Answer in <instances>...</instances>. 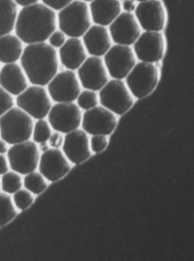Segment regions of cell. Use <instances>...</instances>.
Instances as JSON below:
<instances>
[{
    "label": "cell",
    "instance_id": "6da1fadb",
    "mask_svg": "<svg viewBox=\"0 0 194 261\" xmlns=\"http://www.w3.org/2000/svg\"><path fill=\"white\" fill-rule=\"evenodd\" d=\"M57 29V12L39 2L18 11L14 32L28 45L46 42Z\"/></svg>",
    "mask_w": 194,
    "mask_h": 261
},
{
    "label": "cell",
    "instance_id": "7a4b0ae2",
    "mask_svg": "<svg viewBox=\"0 0 194 261\" xmlns=\"http://www.w3.org/2000/svg\"><path fill=\"white\" fill-rule=\"evenodd\" d=\"M19 65L29 83L45 87L58 72V51L46 42L28 44L24 47Z\"/></svg>",
    "mask_w": 194,
    "mask_h": 261
},
{
    "label": "cell",
    "instance_id": "3957f363",
    "mask_svg": "<svg viewBox=\"0 0 194 261\" xmlns=\"http://www.w3.org/2000/svg\"><path fill=\"white\" fill-rule=\"evenodd\" d=\"M57 16V28L68 38H82L92 24L88 4L82 0H74Z\"/></svg>",
    "mask_w": 194,
    "mask_h": 261
},
{
    "label": "cell",
    "instance_id": "277c9868",
    "mask_svg": "<svg viewBox=\"0 0 194 261\" xmlns=\"http://www.w3.org/2000/svg\"><path fill=\"white\" fill-rule=\"evenodd\" d=\"M33 119L23 110L13 107L0 117V138L12 145L32 139Z\"/></svg>",
    "mask_w": 194,
    "mask_h": 261
},
{
    "label": "cell",
    "instance_id": "5b68a950",
    "mask_svg": "<svg viewBox=\"0 0 194 261\" xmlns=\"http://www.w3.org/2000/svg\"><path fill=\"white\" fill-rule=\"evenodd\" d=\"M99 101L102 106L113 113L122 115L133 106V95L122 80L108 81L99 90Z\"/></svg>",
    "mask_w": 194,
    "mask_h": 261
},
{
    "label": "cell",
    "instance_id": "8992f818",
    "mask_svg": "<svg viewBox=\"0 0 194 261\" xmlns=\"http://www.w3.org/2000/svg\"><path fill=\"white\" fill-rule=\"evenodd\" d=\"M15 103L35 120L45 119L53 105L47 89L36 85L29 86L17 95Z\"/></svg>",
    "mask_w": 194,
    "mask_h": 261
},
{
    "label": "cell",
    "instance_id": "52a82bcc",
    "mask_svg": "<svg viewBox=\"0 0 194 261\" xmlns=\"http://www.w3.org/2000/svg\"><path fill=\"white\" fill-rule=\"evenodd\" d=\"M157 68L152 63H136L126 77V84L133 97L145 98L156 88L158 82Z\"/></svg>",
    "mask_w": 194,
    "mask_h": 261
},
{
    "label": "cell",
    "instance_id": "ba28073f",
    "mask_svg": "<svg viewBox=\"0 0 194 261\" xmlns=\"http://www.w3.org/2000/svg\"><path fill=\"white\" fill-rule=\"evenodd\" d=\"M10 169L22 175L38 169L41 152L33 140L12 145L6 154Z\"/></svg>",
    "mask_w": 194,
    "mask_h": 261
},
{
    "label": "cell",
    "instance_id": "9c48e42d",
    "mask_svg": "<svg viewBox=\"0 0 194 261\" xmlns=\"http://www.w3.org/2000/svg\"><path fill=\"white\" fill-rule=\"evenodd\" d=\"M46 87L50 97L56 103L74 102L81 92L77 73L68 69L58 72Z\"/></svg>",
    "mask_w": 194,
    "mask_h": 261
},
{
    "label": "cell",
    "instance_id": "30bf717a",
    "mask_svg": "<svg viewBox=\"0 0 194 261\" xmlns=\"http://www.w3.org/2000/svg\"><path fill=\"white\" fill-rule=\"evenodd\" d=\"M81 109L74 102L56 103L47 115L53 130L66 134L79 128L82 119Z\"/></svg>",
    "mask_w": 194,
    "mask_h": 261
},
{
    "label": "cell",
    "instance_id": "8fae6325",
    "mask_svg": "<svg viewBox=\"0 0 194 261\" xmlns=\"http://www.w3.org/2000/svg\"><path fill=\"white\" fill-rule=\"evenodd\" d=\"M103 62L113 79H125L136 64V57L131 46L114 44L104 55Z\"/></svg>",
    "mask_w": 194,
    "mask_h": 261
},
{
    "label": "cell",
    "instance_id": "7c38bea8",
    "mask_svg": "<svg viewBox=\"0 0 194 261\" xmlns=\"http://www.w3.org/2000/svg\"><path fill=\"white\" fill-rule=\"evenodd\" d=\"M117 118L107 109L96 107L87 110L82 115L81 126L88 135L109 136L115 129Z\"/></svg>",
    "mask_w": 194,
    "mask_h": 261
},
{
    "label": "cell",
    "instance_id": "4fadbf2b",
    "mask_svg": "<svg viewBox=\"0 0 194 261\" xmlns=\"http://www.w3.org/2000/svg\"><path fill=\"white\" fill-rule=\"evenodd\" d=\"M136 59L140 62L154 64L160 62L165 52V41L161 32L141 33L133 44Z\"/></svg>",
    "mask_w": 194,
    "mask_h": 261
},
{
    "label": "cell",
    "instance_id": "5bb4252c",
    "mask_svg": "<svg viewBox=\"0 0 194 261\" xmlns=\"http://www.w3.org/2000/svg\"><path fill=\"white\" fill-rule=\"evenodd\" d=\"M144 32H161L165 28V8L160 0L138 3L133 13Z\"/></svg>",
    "mask_w": 194,
    "mask_h": 261
},
{
    "label": "cell",
    "instance_id": "9a60e30c",
    "mask_svg": "<svg viewBox=\"0 0 194 261\" xmlns=\"http://www.w3.org/2000/svg\"><path fill=\"white\" fill-rule=\"evenodd\" d=\"M77 76L81 86L98 92L109 81V74L102 58L87 57L77 69Z\"/></svg>",
    "mask_w": 194,
    "mask_h": 261
},
{
    "label": "cell",
    "instance_id": "2e32d148",
    "mask_svg": "<svg viewBox=\"0 0 194 261\" xmlns=\"http://www.w3.org/2000/svg\"><path fill=\"white\" fill-rule=\"evenodd\" d=\"M113 43L131 46L142 33L133 13L122 12L108 27Z\"/></svg>",
    "mask_w": 194,
    "mask_h": 261
},
{
    "label": "cell",
    "instance_id": "e0dca14e",
    "mask_svg": "<svg viewBox=\"0 0 194 261\" xmlns=\"http://www.w3.org/2000/svg\"><path fill=\"white\" fill-rule=\"evenodd\" d=\"M71 164L60 149L50 148L42 153L39 158L38 171L48 182H56L69 172Z\"/></svg>",
    "mask_w": 194,
    "mask_h": 261
},
{
    "label": "cell",
    "instance_id": "ac0fdd59",
    "mask_svg": "<svg viewBox=\"0 0 194 261\" xmlns=\"http://www.w3.org/2000/svg\"><path fill=\"white\" fill-rule=\"evenodd\" d=\"M61 148L69 162L75 165L86 162L91 155L88 135L79 128L64 134Z\"/></svg>",
    "mask_w": 194,
    "mask_h": 261
},
{
    "label": "cell",
    "instance_id": "d6986e66",
    "mask_svg": "<svg viewBox=\"0 0 194 261\" xmlns=\"http://www.w3.org/2000/svg\"><path fill=\"white\" fill-rule=\"evenodd\" d=\"M88 54L92 57H104L112 46L108 27L92 24L82 37Z\"/></svg>",
    "mask_w": 194,
    "mask_h": 261
},
{
    "label": "cell",
    "instance_id": "ffe728a7",
    "mask_svg": "<svg viewBox=\"0 0 194 261\" xmlns=\"http://www.w3.org/2000/svg\"><path fill=\"white\" fill-rule=\"evenodd\" d=\"M29 81L21 65L17 63L4 64L0 71V86L17 97L29 87Z\"/></svg>",
    "mask_w": 194,
    "mask_h": 261
},
{
    "label": "cell",
    "instance_id": "44dd1931",
    "mask_svg": "<svg viewBox=\"0 0 194 261\" xmlns=\"http://www.w3.org/2000/svg\"><path fill=\"white\" fill-rule=\"evenodd\" d=\"M59 63L70 71H76L87 58V53L81 38H68L58 51Z\"/></svg>",
    "mask_w": 194,
    "mask_h": 261
},
{
    "label": "cell",
    "instance_id": "7402d4cb",
    "mask_svg": "<svg viewBox=\"0 0 194 261\" xmlns=\"http://www.w3.org/2000/svg\"><path fill=\"white\" fill-rule=\"evenodd\" d=\"M89 3L92 23L101 26L108 27L122 12L118 0H92Z\"/></svg>",
    "mask_w": 194,
    "mask_h": 261
},
{
    "label": "cell",
    "instance_id": "603a6c76",
    "mask_svg": "<svg viewBox=\"0 0 194 261\" xmlns=\"http://www.w3.org/2000/svg\"><path fill=\"white\" fill-rule=\"evenodd\" d=\"M24 44L16 34L9 33L0 37V63H17L21 57Z\"/></svg>",
    "mask_w": 194,
    "mask_h": 261
},
{
    "label": "cell",
    "instance_id": "cb8c5ba5",
    "mask_svg": "<svg viewBox=\"0 0 194 261\" xmlns=\"http://www.w3.org/2000/svg\"><path fill=\"white\" fill-rule=\"evenodd\" d=\"M18 11L13 0H0V37L14 32Z\"/></svg>",
    "mask_w": 194,
    "mask_h": 261
},
{
    "label": "cell",
    "instance_id": "d4e9b609",
    "mask_svg": "<svg viewBox=\"0 0 194 261\" xmlns=\"http://www.w3.org/2000/svg\"><path fill=\"white\" fill-rule=\"evenodd\" d=\"M48 181L37 170L24 175L23 187L34 195H39L47 188Z\"/></svg>",
    "mask_w": 194,
    "mask_h": 261
},
{
    "label": "cell",
    "instance_id": "484cf974",
    "mask_svg": "<svg viewBox=\"0 0 194 261\" xmlns=\"http://www.w3.org/2000/svg\"><path fill=\"white\" fill-rule=\"evenodd\" d=\"M17 213L11 195L0 192V227L11 222Z\"/></svg>",
    "mask_w": 194,
    "mask_h": 261
},
{
    "label": "cell",
    "instance_id": "4316f807",
    "mask_svg": "<svg viewBox=\"0 0 194 261\" xmlns=\"http://www.w3.org/2000/svg\"><path fill=\"white\" fill-rule=\"evenodd\" d=\"M22 187V175L13 170H9L6 174L2 175L0 178L1 190L2 192L8 195H13Z\"/></svg>",
    "mask_w": 194,
    "mask_h": 261
},
{
    "label": "cell",
    "instance_id": "83f0119b",
    "mask_svg": "<svg viewBox=\"0 0 194 261\" xmlns=\"http://www.w3.org/2000/svg\"><path fill=\"white\" fill-rule=\"evenodd\" d=\"M53 133V129L45 119L36 120L34 123L32 139L37 144L47 142Z\"/></svg>",
    "mask_w": 194,
    "mask_h": 261
},
{
    "label": "cell",
    "instance_id": "f1b7e54d",
    "mask_svg": "<svg viewBox=\"0 0 194 261\" xmlns=\"http://www.w3.org/2000/svg\"><path fill=\"white\" fill-rule=\"evenodd\" d=\"M76 101L78 107L85 111L97 107L99 102L96 92L88 89L81 91Z\"/></svg>",
    "mask_w": 194,
    "mask_h": 261
},
{
    "label": "cell",
    "instance_id": "f546056e",
    "mask_svg": "<svg viewBox=\"0 0 194 261\" xmlns=\"http://www.w3.org/2000/svg\"><path fill=\"white\" fill-rule=\"evenodd\" d=\"M12 198L15 207L18 211L27 209L34 201V194L25 188H21L13 194Z\"/></svg>",
    "mask_w": 194,
    "mask_h": 261
},
{
    "label": "cell",
    "instance_id": "4dcf8cb0",
    "mask_svg": "<svg viewBox=\"0 0 194 261\" xmlns=\"http://www.w3.org/2000/svg\"><path fill=\"white\" fill-rule=\"evenodd\" d=\"M108 139L105 135H92L89 139V147L91 152L99 153L104 151L108 146Z\"/></svg>",
    "mask_w": 194,
    "mask_h": 261
},
{
    "label": "cell",
    "instance_id": "1f68e13d",
    "mask_svg": "<svg viewBox=\"0 0 194 261\" xmlns=\"http://www.w3.org/2000/svg\"><path fill=\"white\" fill-rule=\"evenodd\" d=\"M13 97L0 86V117L14 107Z\"/></svg>",
    "mask_w": 194,
    "mask_h": 261
},
{
    "label": "cell",
    "instance_id": "d6a6232c",
    "mask_svg": "<svg viewBox=\"0 0 194 261\" xmlns=\"http://www.w3.org/2000/svg\"><path fill=\"white\" fill-rule=\"evenodd\" d=\"M67 37L61 30L57 29L51 34L47 41L54 48L59 49L66 42Z\"/></svg>",
    "mask_w": 194,
    "mask_h": 261
},
{
    "label": "cell",
    "instance_id": "836d02e7",
    "mask_svg": "<svg viewBox=\"0 0 194 261\" xmlns=\"http://www.w3.org/2000/svg\"><path fill=\"white\" fill-rule=\"evenodd\" d=\"M41 1L46 7L58 12L67 6L74 0H41Z\"/></svg>",
    "mask_w": 194,
    "mask_h": 261
},
{
    "label": "cell",
    "instance_id": "e575fe53",
    "mask_svg": "<svg viewBox=\"0 0 194 261\" xmlns=\"http://www.w3.org/2000/svg\"><path fill=\"white\" fill-rule=\"evenodd\" d=\"M64 138L63 134L54 130L47 142L50 147L55 149L61 148L64 142Z\"/></svg>",
    "mask_w": 194,
    "mask_h": 261
},
{
    "label": "cell",
    "instance_id": "d590c367",
    "mask_svg": "<svg viewBox=\"0 0 194 261\" xmlns=\"http://www.w3.org/2000/svg\"><path fill=\"white\" fill-rule=\"evenodd\" d=\"M122 3V8L123 12L133 13L137 7V2L136 0H124Z\"/></svg>",
    "mask_w": 194,
    "mask_h": 261
},
{
    "label": "cell",
    "instance_id": "8d00e7d4",
    "mask_svg": "<svg viewBox=\"0 0 194 261\" xmlns=\"http://www.w3.org/2000/svg\"><path fill=\"white\" fill-rule=\"evenodd\" d=\"M10 169L6 154H0V175L6 174Z\"/></svg>",
    "mask_w": 194,
    "mask_h": 261
},
{
    "label": "cell",
    "instance_id": "74e56055",
    "mask_svg": "<svg viewBox=\"0 0 194 261\" xmlns=\"http://www.w3.org/2000/svg\"><path fill=\"white\" fill-rule=\"evenodd\" d=\"M41 0H13L18 7L21 8L32 6V5L37 4Z\"/></svg>",
    "mask_w": 194,
    "mask_h": 261
},
{
    "label": "cell",
    "instance_id": "f35d334b",
    "mask_svg": "<svg viewBox=\"0 0 194 261\" xmlns=\"http://www.w3.org/2000/svg\"><path fill=\"white\" fill-rule=\"evenodd\" d=\"M8 149V144L0 138V154H6Z\"/></svg>",
    "mask_w": 194,
    "mask_h": 261
},
{
    "label": "cell",
    "instance_id": "ab89813d",
    "mask_svg": "<svg viewBox=\"0 0 194 261\" xmlns=\"http://www.w3.org/2000/svg\"><path fill=\"white\" fill-rule=\"evenodd\" d=\"M37 145L39 152L41 153L46 152L47 151V150L51 148V147H50V145L47 142L38 144Z\"/></svg>",
    "mask_w": 194,
    "mask_h": 261
},
{
    "label": "cell",
    "instance_id": "60d3db41",
    "mask_svg": "<svg viewBox=\"0 0 194 261\" xmlns=\"http://www.w3.org/2000/svg\"><path fill=\"white\" fill-rule=\"evenodd\" d=\"M137 3H141L144 2L150 1V0H136Z\"/></svg>",
    "mask_w": 194,
    "mask_h": 261
},
{
    "label": "cell",
    "instance_id": "b9f144b4",
    "mask_svg": "<svg viewBox=\"0 0 194 261\" xmlns=\"http://www.w3.org/2000/svg\"><path fill=\"white\" fill-rule=\"evenodd\" d=\"M82 1H84V2H85L86 3H89V2H91V1H92V0H82Z\"/></svg>",
    "mask_w": 194,
    "mask_h": 261
},
{
    "label": "cell",
    "instance_id": "7bdbcfd3",
    "mask_svg": "<svg viewBox=\"0 0 194 261\" xmlns=\"http://www.w3.org/2000/svg\"><path fill=\"white\" fill-rule=\"evenodd\" d=\"M2 67H1V63H0V71H1Z\"/></svg>",
    "mask_w": 194,
    "mask_h": 261
},
{
    "label": "cell",
    "instance_id": "ee69618b",
    "mask_svg": "<svg viewBox=\"0 0 194 261\" xmlns=\"http://www.w3.org/2000/svg\"><path fill=\"white\" fill-rule=\"evenodd\" d=\"M118 1H120V2H122L123 1H124V0H118Z\"/></svg>",
    "mask_w": 194,
    "mask_h": 261
},
{
    "label": "cell",
    "instance_id": "f6af8a7d",
    "mask_svg": "<svg viewBox=\"0 0 194 261\" xmlns=\"http://www.w3.org/2000/svg\"><path fill=\"white\" fill-rule=\"evenodd\" d=\"M0 191H1V188H0Z\"/></svg>",
    "mask_w": 194,
    "mask_h": 261
}]
</instances>
